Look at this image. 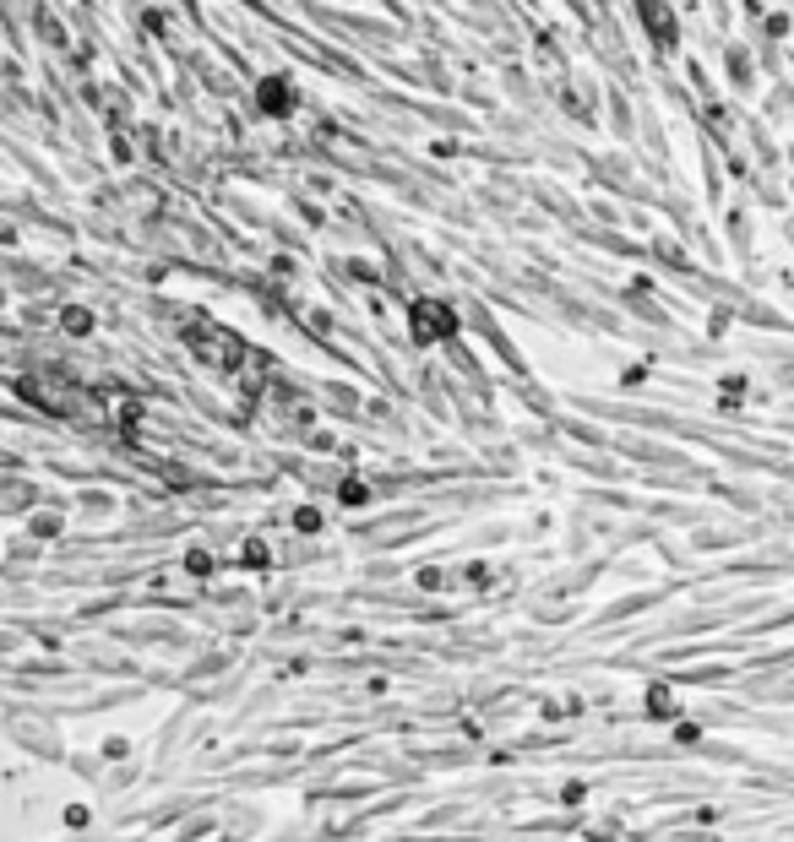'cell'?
<instances>
[{
    "label": "cell",
    "instance_id": "cell-1",
    "mask_svg": "<svg viewBox=\"0 0 794 842\" xmlns=\"http://www.w3.org/2000/svg\"><path fill=\"white\" fill-rule=\"evenodd\" d=\"M452 332V310L446 305H414V337L430 342V337H446Z\"/></svg>",
    "mask_w": 794,
    "mask_h": 842
},
{
    "label": "cell",
    "instance_id": "cell-2",
    "mask_svg": "<svg viewBox=\"0 0 794 842\" xmlns=\"http://www.w3.org/2000/svg\"><path fill=\"white\" fill-rule=\"evenodd\" d=\"M283 88H289V82H267V88H261V104H267L273 114H278V109H289V93H283Z\"/></svg>",
    "mask_w": 794,
    "mask_h": 842
}]
</instances>
